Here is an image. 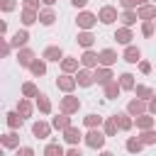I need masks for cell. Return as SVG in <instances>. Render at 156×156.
Here are the masks:
<instances>
[{"mask_svg":"<svg viewBox=\"0 0 156 156\" xmlns=\"http://www.w3.org/2000/svg\"><path fill=\"white\" fill-rule=\"evenodd\" d=\"M117 51L115 49H102L100 54H98V66H105V68H110L112 63H117Z\"/></svg>","mask_w":156,"mask_h":156,"instance_id":"obj_7","label":"cell"},{"mask_svg":"<svg viewBox=\"0 0 156 156\" xmlns=\"http://www.w3.org/2000/svg\"><path fill=\"white\" fill-rule=\"evenodd\" d=\"M63 139H66V144H71V146H78V141L83 139V134H80V129H76V127L71 124L68 129H63Z\"/></svg>","mask_w":156,"mask_h":156,"instance_id":"obj_14","label":"cell"},{"mask_svg":"<svg viewBox=\"0 0 156 156\" xmlns=\"http://www.w3.org/2000/svg\"><path fill=\"white\" fill-rule=\"evenodd\" d=\"M83 124H85L88 129H98V127L102 124V117H100V115H95V112H90V115H85V117H83Z\"/></svg>","mask_w":156,"mask_h":156,"instance_id":"obj_32","label":"cell"},{"mask_svg":"<svg viewBox=\"0 0 156 156\" xmlns=\"http://www.w3.org/2000/svg\"><path fill=\"white\" fill-rule=\"evenodd\" d=\"M56 88H58V90H63L66 95H71V93L76 90V78H73V76H68V73H63V76H58V78H56Z\"/></svg>","mask_w":156,"mask_h":156,"instance_id":"obj_8","label":"cell"},{"mask_svg":"<svg viewBox=\"0 0 156 156\" xmlns=\"http://www.w3.org/2000/svg\"><path fill=\"white\" fill-rule=\"evenodd\" d=\"M115 117V122H117V129L119 132H129L132 127H134V119L127 115V112H117V115H112Z\"/></svg>","mask_w":156,"mask_h":156,"instance_id":"obj_13","label":"cell"},{"mask_svg":"<svg viewBox=\"0 0 156 156\" xmlns=\"http://www.w3.org/2000/svg\"><path fill=\"white\" fill-rule=\"evenodd\" d=\"M22 2H24L27 10H39V2H41V0H22Z\"/></svg>","mask_w":156,"mask_h":156,"instance_id":"obj_46","label":"cell"},{"mask_svg":"<svg viewBox=\"0 0 156 156\" xmlns=\"http://www.w3.org/2000/svg\"><path fill=\"white\" fill-rule=\"evenodd\" d=\"M127 115L129 117H139V115H146V102L139 100V98H132L127 102Z\"/></svg>","mask_w":156,"mask_h":156,"instance_id":"obj_9","label":"cell"},{"mask_svg":"<svg viewBox=\"0 0 156 156\" xmlns=\"http://www.w3.org/2000/svg\"><path fill=\"white\" fill-rule=\"evenodd\" d=\"M122 58L127 61V63H139L141 61V51L134 46V44H129L127 49H124V54H122Z\"/></svg>","mask_w":156,"mask_h":156,"instance_id":"obj_17","label":"cell"},{"mask_svg":"<svg viewBox=\"0 0 156 156\" xmlns=\"http://www.w3.org/2000/svg\"><path fill=\"white\" fill-rule=\"evenodd\" d=\"M154 29H156L154 22H141V34L144 37H154Z\"/></svg>","mask_w":156,"mask_h":156,"instance_id":"obj_42","label":"cell"},{"mask_svg":"<svg viewBox=\"0 0 156 156\" xmlns=\"http://www.w3.org/2000/svg\"><path fill=\"white\" fill-rule=\"evenodd\" d=\"M136 139H139L144 146H151V144H156V129H144Z\"/></svg>","mask_w":156,"mask_h":156,"instance_id":"obj_34","label":"cell"},{"mask_svg":"<svg viewBox=\"0 0 156 156\" xmlns=\"http://www.w3.org/2000/svg\"><path fill=\"white\" fill-rule=\"evenodd\" d=\"M61 71L68 73V76L76 73V71H78V58H73V56H63V58H61Z\"/></svg>","mask_w":156,"mask_h":156,"instance_id":"obj_25","label":"cell"},{"mask_svg":"<svg viewBox=\"0 0 156 156\" xmlns=\"http://www.w3.org/2000/svg\"><path fill=\"white\" fill-rule=\"evenodd\" d=\"M5 32H7V22H5V20H0V37H2Z\"/></svg>","mask_w":156,"mask_h":156,"instance_id":"obj_51","label":"cell"},{"mask_svg":"<svg viewBox=\"0 0 156 156\" xmlns=\"http://www.w3.org/2000/svg\"><path fill=\"white\" fill-rule=\"evenodd\" d=\"M146 112H151V115H156V95L146 102Z\"/></svg>","mask_w":156,"mask_h":156,"instance_id":"obj_48","label":"cell"},{"mask_svg":"<svg viewBox=\"0 0 156 156\" xmlns=\"http://www.w3.org/2000/svg\"><path fill=\"white\" fill-rule=\"evenodd\" d=\"M102 90H105V98H107V100H115V98L122 93V88H119L117 80H110L107 85H102Z\"/></svg>","mask_w":156,"mask_h":156,"instance_id":"obj_26","label":"cell"},{"mask_svg":"<svg viewBox=\"0 0 156 156\" xmlns=\"http://www.w3.org/2000/svg\"><path fill=\"white\" fill-rule=\"evenodd\" d=\"M100 156H115L112 151H100Z\"/></svg>","mask_w":156,"mask_h":156,"instance_id":"obj_54","label":"cell"},{"mask_svg":"<svg viewBox=\"0 0 156 156\" xmlns=\"http://www.w3.org/2000/svg\"><path fill=\"white\" fill-rule=\"evenodd\" d=\"M63 156H83V154H80V149H78V146H71L68 151H63Z\"/></svg>","mask_w":156,"mask_h":156,"instance_id":"obj_49","label":"cell"},{"mask_svg":"<svg viewBox=\"0 0 156 156\" xmlns=\"http://www.w3.org/2000/svg\"><path fill=\"white\" fill-rule=\"evenodd\" d=\"M29 71H32V76H37V78L44 76V73H46V61H44V58H34V61L29 63Z\"/></svg>","mask_w":156,"mask_h":156,"instance_id":"obj_29","label":"cell"},{"mask_svg":"<svg viewBox=\"0 0 156 156\" xmlns=\"http://www.w3.org/2000/svg\"><path fill=\"white\" fill-rule=\"evenodd\" d=\"M17 7V0H0V12H12Z\"/></svg>","mask_w":156,"mask_h":156,"instance_id":"obj_41","label":"cell"},{"mask_svg":"<svg viewBox=\"0 0 156 156\" xmlns=\"http://www.w3.org/2000/svg\"><path fill=\"white\" fill-rule=\"evenodd\" d=\"M119 5L124 10H136V0H119Z\"/></svg>","mask_w":156,"mask_h":156,"instance_id":"obj_47","label":"cell"},{"mask_svg":"<svg viewBox=\"0 0 156 156\" xmlns=\"http://www.w3.org/2000/svg\"><path fill=\"white\" fill-rule=\"evenodd\" d=\"M154 122H156V119H154L149 112H146V115H139V117L134 119V124H136L139 132H144V129H154Z\"/></svg>","mask_w":156,"mask_h":156,"instance_id":"obj_23","label":"cell"},{"mask_svg":"<svg viewBox=\"0 0 156 156\" xmlns=\"http://www.w3.org/2000/svg\"><path fill=\"white\" fill-rule=\"evenodd\" d=\"M115 39H117V44L129 46V44H132V39H134V34H132V29H129V27H119V29L115 32Z\"/></svg>","mask_w":156,"mask_h":156,"instance_id":"obj_15","label":"cell"},{"mask_svg":"<svg viewBox=\"0 0 156 156\" xmlns=\"http://www.w3.org/2000/svg\"><path fill=\"white\" fill-rule=\"evenodd\" d=\"M134 12H136V17L144 20V22H154V20H156V5H149V2H146V5L136 7Z\"/></svg>","mask_w":156,"mask_h":156,"instance_id":"obj_10","label":"cell"},{"mask_svg":"<svg viewBox=\"0 0 156 156\" xmlns=\"http://www.w3.org/2000/svg\"><path fill=\"white\" fill-rule=\"evenodd\" d=\"M5 117H7V127H10V129H12V132H15V129H20V127H22V117H20V115H17V112H7V115H5Z\"/></svg>","mask_w":156,"mask_h":156,"instance_id":"obj_38","label":"cell"},{"mask_svg":"<svg viewBox=\"0 0 156 156\" xmlns=\"http://www.w3.org/2000/svg\"><path fill=\"white\" fill-rule=\"evenodd\" d=\"M32 134H34L37 139H46V136L51 134V124H46V122H34V124H32Z\"/></svg>","mask_w":156,"mask_h":156,"instance_id":"obj_21","label":"cell"},{"mask_svg":"<svg viewBox=\"0 0 156 156\" xmlns=\"http://www.w3.org/2000/svg\"><path fill=\"white\" fill-rule=\"evenodd\" d=\"M0 39H2V37H0Z\"/></svg>","mask_w":156,"mask_h":156,"instance_id":"obj_57","label":"cell"},{"mask_svg":"<svg viewBox=\"0 0 156 156\" xmlns=\"http://www.w3.org/2000/svg\"><path fill=\"white\" fill-rule=\"evenodd\" d=\"M20 22H22L24 27H32L34 22H39V12H37V10H27V7H24V10H22V15H20Z\"/></svg>","mask_w":156,"mask_h":156,"instance_id":"obj_22","label":"cell"},{"mask_svg":"<svg viewBox=\"0 0 156 156\" xmlns=\"http://www.w3.org/2000/svg\"><path fill=\"white\" fill-rule=\"evenodd\" d=\"M117 83H119V88H122V90H134V85H136V83H134V76H132V73H122Z\"/></svg>","mask_w":156,"mask_h":156,"instance_id":"obj_35","label":"cell"},{"mask_svg":"<svg viewBox=\"0 0 156 156\" xmlns=\"http://www.w3.org/2000/svg\"><path fill=\"white\" fill-rule=\"evenodd\" d=\"M80 63H83V68H98V54L93 49H85L80 56Z\"/></svg>","mask_w":156,"mask_h":156,"instance_id":"obj_19","label":"cell"},{"mask_svg":"<svg viewBox=\"0 0 156 156\" xmlns=\"http://www.w3.org/2000/svg\"><path fill=\"white\" fill-rule=\"evenodd\" d=\"M17 156H34V149L32 146H20L17 149Z\"/></svg>","mask_w":156,"mask_h":156,"instance_id":"obj_45","label":"cell"},{"mask_svg":"<svg viewBox=\"0 0 156 156\" xmlns=\"http://www.w3.org/2000/svg\"><path fill=\"white\" fill-rule=\"evenodd\" d=\"M10 49H12V46H10V41H5V39H0V58H5V56L10 54Z\"/></svg>","mask_w":156,"mask_h":156,"instance_id":"obj_43","label":"cell"},{"mask_svg":"<svg viewBox=\"0 0 156 156\" xmlns=\"http://www.w3.org/2000/svg\"><path fill=\"white\" fill-rule=\"evenodd\" d=\"M27 41H29V32H27V29H17L15 37L10 39V46H12V49H24Z\"/></svg>","mask_w":156,"mask_h":156,"instance_id":"obj_12","label":"cell"},{"mask_svg":"<svg viewBox=\"0 0 156 156\" xmlns=\"http://www.w3.org/2000/svg\"><path fill=\"white\" fill-rule=\"evenodd\" d=\"M73 2V7H85L88 5V0H71Z\"/></svg>","mask_w":156,"mask_h":156,"instance_id":"obj_50","label":"cell"},{"mask_svg":"<svg viewBox=\"0 0 156 156\" xmlns=\"http://www.w3.org/2000/svg\"><path fill=\"white\" fill-rule=\"evenodd\" d=\"M98 20H100L102 24H112L115 20H119V15H117V7H112V5H105V7H100V12H98Z\"/></svg>","mask_w":156,"mask_h":156,"instance_id":"obj_6","label":"cell"},{"mask_svg":"<svg viewBox=\"0 0 156 156\" xmlns=\"http://www.w3.org/2000/svg\"><path fill=\"white\" fill-rule=\"evenodd\" d=\"M149 0H136V7H141V5H146Z\"/></svg>","mask_w":156,"mask_h":156,"instance_id":"obj_53","label":"cell"},{"mask_svg":"<svg viewBox=\"0 0 156 156\" xmlns=\"http://www.w3.org/2000/svg\"><path fill=\"white\" fill-rule=\"evenodd\" d=\"M73 78H76V85H80V88H90V85L95 83V78H93V71H90V68H78Z\"/></svg>","mask_w":156,"mask_h":156,"instance_id":"obj_5","label":"cell"},{"mask_svg":"<svg viewBox=\"0 0 156 156\" xmlns=\"http://www.w3.org/2000/svg\"><path fill=\"white\" fill-rule=\"evenodd\" d=\"M58 107H61V112L63 115H76L78 110H80V100L71 93V95H66V98H61V102H58Z\"/></svg>","mask_w":156,"mask_h":156,"instance_id":"obj_1","label":"cell"},{"mask_svg":"<svg viewBox=\"0 0 156 156\" xmlns=\"http://www.w3.org/2000/svg\"><path fill=\"white\" fill-rule=\"evenodd\" d=\"M39 22H41L44 27H51V24L56 22V12H54L51 7H44V10H39Z\"/></svg>","mask_w":156,"mask_h":156,"instance_id":"obj_24","label":"cell"},{"mask_svg":"<svg viewBox=\"0 0 156 156\" xmlns=\"http://www.w3.org/2000/svg\"><path fill=\"white\" fill-rule=\"evenodd\" d=\"M37 93H39V90H37V85H34V83H29V80H27V83H22V98H27V100H29V98H37Z\"/></svg>","mask_w":156,"mask_h":156,"instance_id":"obj_39","label":"cell"},{"mask_svg":"<svg viewBox=\"0 0 156 156\" xmlns=\"http://www.w3.org/2000/svg\"><path fill=\"white\" fill-rule=\"evenodd\" d=\"M78 44H80L83 49H90V46L95 44V34H93V32H78Z\"/></svg>","mask_w":156,"mask_h":156,"instance_id":"obj_31","label":"cell"},{"mask_svg":"<svg viewBox=\"0 0 156 156\" xmlns=\"http://www.w3.org/2000/svg\"><path fill=\"white\" fill-rule=\"evenodd\" d=\"M34 58H37V56H34V51H32V49H27V46L17 51V63H20V66H24V68H29V63H32Z\"/></svg>","mask_w":156,"mask_h":156,"instance_id":"obj_18","label":"cell"},{"mask_svg":"<svg viewBox=\"0 0 156 156\" xmlns=\"http://www.w3.org/2000/svg\"><path fill=\"white\" fill-rule=\"evenodd\" d=\"M134 93H136V98L139 100H144V102H149L156 93H154V88H149V85H134Z\"/></svg>","mask_w":156,"mask_h":156,"instance_id":"obj_27","label":"cell"},{"mask_svg":"<svg viewBox=\"0 0 156 156\" xmlns=\"http://www.w3.org/2000/svg\"><path fill=\"white\" fill-rule=\"evenodd\" d=\"M119 20H122V24H124V27H132L139 17H136V12H134V10H124V12L119 15Z\"/></svg>","mask_w":156,"mask_h":156,"instance_id":"obj_37","label":"cell"},{"mask_svg":"<svg viewBox=\"0 0 156 156\" xmlns=\"http://www.w3.org/2000/svg\"><path fill=\"white\" fill-rule=\"evenodd\" d=\"M124 149H127L129 154H139V151L144 149V144H141L136 136H129V139H127V144H124Z\"/></svg>","mask_w":156,"mask_h":156,"instance_id":"obj_36","label":"cell"},{"mask_svg":"<svg viewBox=\"0 0 156 156\" xmlns=\"http://www.w3.org/2000/svg\"><path fill=\"white\" fill-rule=\"evenodd\" d=\"M41 2H44V5H46V7H51V5H54V2H56V0H41Z\"/></svg>","mask_w":156,"mask_h":156,"instance_id":"obj_52","label":"cell"},{"mask_svg":"<svg viewBox=\"0 0 156 156\" xmlns=\"http://www.w3.org/2000/svg\"><path fill=\"white\" fill-rule=\"evenodd\" d=\"M83 139H85V144H88L90 149H102V146H105V139H107V136H105V134H102L100 129H90V132H88V134H85Z\"/></svg>","mask_w":156,"mask_h":156,"instance_id":"obj_3","label":"cell"},{"mask_svg":"<svg viewBox=\"0 0 156 156\" xmlns=\"http://www.w3.org/2000/svg\"><path fill=\"white\" fill-rule=\"evenodd\" d=\"M44 156H63V146L61 144H46V149H44Z\"/></svg>","mask_w":156,"mask_h":156,"instance_id":"obj_40","label":"cell"},{"mask_svg":"<svg viewBox=\"0 0 156 156\" xmlns=\"http://www.w3.org/2000/svg\"><path fill=\"white\" fill-rule=\"evenodd\" d=\"M102 134H105V136H115V134H117V122H115V117L102 119Z\"/></svg>","mask_w":156,"mask_h":156,"instance_id":"obj_33","label":"cell"},{"mask_svg":"<svg viewBox=\"0 0 156 156\" xmlns=\"http://www.w3.org/2000/svg\"><path fill=\"white\" fill-rule=\"evenodd\" d=\"M154 22H156V20H154ZM154 27H156V24H154Z\"/></svg>","mask_w":156,"mask_h":156,"instance_id":"obj_56","label":"cell"},{"mask_svg":"<svg viewBox=\"0 0 156 156\" xmlns=\"http://www.w3.org/2000/svg\"><path fill=\"white\" fill-rule=\"evenodd\" d=\"M0 146H2V149H20V134H17V132L0 134Z\"/></svg>","mask_w":156,"mask_h":156,"instance_id":"obj_11","label":"cell"},{"mask_svg":"<svg viewBox=\"0 0 156 156\" xmlns=\"http://www.w3.org/2000/svg\"><path fill=\"white\" fill-rule=\"evenodd\" d=\"M37 110H39L41 115H49V112H51V100H49L44 93H37Z\"/></svg>","mask_w":156,"mask_h":156,"instance_id":"obj_28","label":"cell"},{"mask_svg":"<svg viewBox=\"0 0 156 156\" xmlns=\"http://www.w3.org/2000/svg\"><path fill=\"white\" fill-rule=\"evenodd\" d=\"M0 156H5V154H2V146H0Z\"/></svg>","mask_w":156,"mask_h":156,"instance_id":"obj_55","label":"cell"},{"mask_svg":"<svg viewBox=\"0 0 156 156\" xmlns=\"http://www.w3.org/2000/svg\"><path fill=\"white\" fill-rule=\"evenodd\" d=\"M41 58H44V61H56V63H58V61L63 58V51H61V46H46L44 54H41Z\"/></svg>","mask_w":156,"mask_h":156,"instance_id":"obj_16","label":"cell"},{"mask_svg":"<svg viewBox=\"0 0 156 156\" xmlns=\"http://www.w3.org/2000/svg\"><path fill=\"white\" fill-rule=\"evenodd\" d=\"M32 110H34V107H32V102H29L27 98H22V100L17 102V110H15V112L24 119V117H29V115H32Z\"/></svg>","mask_w":156,"mask_h":156,"instance_id":"obj_30","label":"cell"},{"mask_svg":"<svg viewBox=\"0 0 156 156\" xmlns=\"http://www.w3.org/2000/svg\"><path fill=\"white\" fill-rule=\"evenodd\" d=\"M71 127V115H56L54 119H51V129H58V132H63V129H68Z\"/></svg>","mask_w":156,"mask_h":156,"instance_id":"obj_20","label":"cell"},{"mask_svg":"<svg viewBox=\"0 0 156 156\" xmlns=\"http://www.w3.org/2000/svg\"><path fill=\"white\" fill-rule=\"evenodd\" d=\"M139 71H141V73H144V76H149V73H151V63H149V61H144V58H141V61H139Z\"/></svg>","mask_w":156,"mask_h":156,"instance_id":"obj_44","label":"cell"},{"mask_svg":"<svg viewBox=\"0 0 156 156\" xmlns=\"http://www.w3.org/2000/svg\"><path fill=\"white\" fill-rule=\"evenodd\" d=\"M93 78H95V83H98V85H107L110 80H115V73H112V68L98 66V68L93 71Z\"/></svg>","mask_w":156,"mask_h":156,"instance_id":"obj_4","label":"cell"},{"mask_svg":"<svg viewBox=\"0 0 156 156\" xmlns=\"http://www.w3.org/2000/svg\"><path fill=\"white\" fill-rule=\"evenodd\" d=\"M76 22H78V27L83 29V32H90L95 24H98V15H93V12H78V17H76Z\"/></svg>","mask_w":156,"mask_h":156,"instance_id":"obj_2","label":"cell"}]
</instances>
